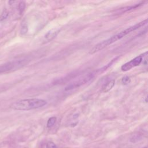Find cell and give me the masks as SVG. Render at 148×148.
I'll list each match as a JSON object with an SVG mask.
<instances>
[{
	"mask_svg": "<svg viewBox=\"0 0 148 148\" xmlns=\"http://www.w3.org/2000/svg\"><path fill=\"white\" fill-rule=\"evenodd\" d=\"M142 60H143L142 55H140V56H137V57L134 58V59L131 60V61H128L126 64H123L121 67L122 71L124 72H126V71H129V70L130 69H131L132 68H133L134 67H137V66L141 64L142 61Z\"/></svg>",
	"mask_w": 148,
	"mask_h": 148,
	"instance_id": "cell-5",
	"label": "cell"
},
{
	"mask_svg": "<svg viewBox=\"0 0 148 148\" xmlns=\"http://www.w3.org/2000/svg\"><path fill=\"white\" fill-rule=\"evenodd\" d=\"M59 31L60 29L58 28H53L49 31L44 36V41L45 42H48L53 40L54 38L57 36Z\"/></svg>",
	"mask_w": 148,
	"mask_h": 148,
	"instance_id": "cell-6",
	"label": "cell"
},
{
	"mask_svg": "<svg viewBox=\"0 0 148 148\" xmlns=\"http://www.w3.org/2000/svg\"><path fill=\"white\" fill-rule=\"evenodd\" d=\"M46 148H57V147L54 142L50 141V142H48L46 143Z\"/></svg>",
	"mask_w": 148,
	"mask_h": 148,
	"instance_id": "cell-14",
	"label": "cell"
},
{
	"mask_svg": "<svg viewBox=\"0 0 148 148\" xmlns=\"http://www.w3.org/2000/svg\"><path fill=\"white\" fill-rule=\"evenodd\" d=\"M142 138V136L141 134L139 133H136L132 136L131 138H130V141L132 143H137L138 141H141Z\"/></svg>",
	"mask_w": 148,
	"mask_h": 148,
	"instance_id": "cell-9",
	"label": "cell"
},
{
	"mask_svg": "<svg viewBox=\"0 0 148 148\" xmlns=\"http://www.w3.org/2000/svg\"><path fill=\"white\" fill-rule=\"evenodd\" d=\"M26 64L27 60L24 59L2 64V65H0V74L17 70L23 67Z\"/></svg>",
	"mask_w": 148,
	"mask_h": 148,
	"instance_id": "cell-3",
	"label": "cell"
},
{
	"mask_svg": "<svg viewBox=\"0 0 148 148\" xmlns=\"http://www.w3.org/2000/svg\"><path fill=\"white\" fill-rule=\"evenodd\" d=\"M27 31V27L26 24L23 25L22 27L21 28V34H26Z\"/></svg>",
	"mask_w": 148,
	"mask_h": 148,
	"instance_id": "cell-15",
	"label": "cell"
},
{
	"mask_svg": "<svg viewBox=\"0 0 148 148\" xmlns=\"http://www.w3.org/2000/svg\"><path fill=\"white\" fill-rule=\"evenodd\" d=\"M122 82L123 84L124 85H126L129 84L130 82H131V79H130V77H128V76H124V77L122 78Z\"/></svg>",
	"mask_w": 148,
	"mask_h": 148,
	"instance_id": "cell-12",
	"label": "cell"
},
{
	"mask_svg": "<svg viewBox=\"0 0 148 148\" xmlns=\"http://www.w3.org/2000/svg\"><path fill=\"white\" fill-rule=\"evenodd\" d=\"M25 8H26V4L24 2H20L18 6V10L20 14H21L24 12Z\"/></svg>",
	"mask_w": 148,
	"mask_h": 148,
	"instance_id": "cell-11",
	"label": "cell"
},
{
	"mask_svg": "<svg viewBox=\"0 0 148 148\" xmlns=\"http://www.w3.org/2000/svg\"><path fill=\"white\" fill-rule=\"evenodd\" d=\"M115 80H110L109 82H108L105 85L102 87V91L104 93H107L109 91H110L111 89H112L113 87H114L115 85Z\"/></svg>",
	"mask_w": 148,
	"mask_h": 148,
	"instance_id": "cell-7",
	"label": "cell"
},
{
	"mask_svg": "<svg viewBox=\"0 0 148 148\" xmlns=\"http://www.w3.org/2000/svg\"><path fill=\"white\" fill-rule=\"evenodd\" d=\"M56 120H57V118L56 117H52V118L49 119L47 122V127L48 128H51L53 127L54 124L56 123Z\"/></svg>",
	"mask_w": 148,
	"mask_h": 148,
	"instance_id": "cell-10",
	"label": "cell"
},
{
	"mask_svg": "<svg viewBox=\"0 0 148 148\" xmlns=\"http://www.w3.org/2000/svg\"><path fill=\"white\" fill-rule=\"evenodd\" d=\"M143 148H147V146H145V147H143Z\"/></svg>",
	"mask_w": 148,
	"mask_h": 148,
	"instance_id": "cell-16",
	"label": "cell"
},
{
	"mask_svg": "<svg viewBox=\"0 0 148 148\" xmlns=\"http://www.w3.org/2000/svg\"><path fill=\"white\" fill-rule=\"evenodd\" d=\"M94 77V73H90L89 74H87V75L83 76V77L81 78L76 80L73 82L71 83V84H69V85H68L65 88V90L69 91L72 90V89H74L78 88V87L82 86L86 84V83L89 82L91 79H93Z\"/></svg>",
	"mask_w": 148,
	"mask_h": 148,
	"instance_id": "cell-4",
	"label": "cell"
},
{
	"mask_svg": "<svg viewBox=\"0 0 148 148\" xmlns=\"http://www.w3.org/2000/svg\"><path fill=\"white\" fill-rule=\"evenodd\" d=\"M47 104L45 100L39 98L22 100L13 103L11 108L17 110H29L40 108Z\"/></svg>",
	"mask_w": 148,
	"mask_h": 148,
	"instance_id": "cell-2",
	"label": "cell"
},
{
	"mask_svg": "<svg viewBox=\"0 0 148 148\" xmlns=\"http://www.w3.org/2000/svg\"><path fill=\"white\" fill-rule=\"evenodd\" d=\"M8 16V12L6 10H4L3 13H1V16H0V21H3L5 20V19L7 18V17Z\"/></svg>",
	"mask_w": 148,
	"mask_h": 148,
	"instance_id": "cell-13",
	"label": "cell"
},
{
	"mask_svg": "<svg viewBox=\"0 0 148 148\" xmlns=\"http://www.w3.org/2000/svg\"><path fill=\"white\" fill-rule=\"evenodd\" d=\"M147 19H146V20L141 21V22H139V23H137V24L134 25V26L128 27V28H126V30L122 31L118 33V34L110 37L109 38L107 39L106 40L103 41L96 45L93 49H91L90 50V52H89V53L93 54L100 51L101 50L104 49L107 47V46H108L111 44H114V42L118 41L120 40V39L123 38L124 36L127 35V34H130V32L137 30V29L139 28L140 27L145 26V24H147Z\"/></svg>",
	"mask_w": 148,
	"mask_h": 148,
	"instance_id": "cell-1",
	"label": "cell"
},
{
	"mask_svg": "<svg viewBox=\"0 0 148 148\" xmlns=\"http://www.w3.org/2000/svg\"><path fill=\"white\" fill-rule=\"evenodd\" d=\"M142 5V4H137L134 6H131V7H127L126 8H123L120 9V10H118V13H124L126 12L130 11L131 10H132V9H135L136 8H137L138 7H140V6Z\"/></svg>",
	"mask_w": 148,
	"mask_h": 148,
	"instance_id": "cell-8",
	"label": "cell"
}]
</instances>
